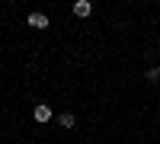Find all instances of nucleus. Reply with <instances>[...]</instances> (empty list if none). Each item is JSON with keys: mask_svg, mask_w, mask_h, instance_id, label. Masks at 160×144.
<instances>
[{"mask_svg": "<svg viewBox=\"0 0 160 144\" xmlns=\"http://www.w3.org/2000/svg\"><path fill=\"white\" fill-rule=\"evenodd\" d=\"M26 22H29L32 26V29H48V16H45V13H29V16H26Z\"/></svg>", "mask_w": 160, "mask_h": 144, "instance_id": "f257e3e1", "label": "nucleus"}, {"mask_svg": "<svg viewBox=\"0 0 160 144\" xmlns=\"http://www.w3.org/2000/svg\"><path fill=\"white\" fill-rule=\"evenodd\" d=\"M32 119L35 122H51V106L48 102H38V106L32 109Z\"/></svg>", "mask_w": 160, "mask_h": 144, "instance_id": "f03ea898", "label": "nucleus"}, {"mask_svg": "<svg viewBox=\"0 0 160 144\" xmlns=\"http://www.w3.org/2000/svg\"><path fill=\"white\" fill-rule=\"evenodd\" d=\"M90 13H93V3H87V0H77V3H74V16H80V19H87Z\"/></svg>", "mask_w": 160, "mask_h": 144, "instance_id": "7ed1b4c3", "label": "nucleus"}, {"mask_svg": "<svg viewBox=\"0 0 160 144\" xmlns=\"http://www.w3.org/2000/svg\"><path fill=\"white\" fill-rule=\"evenodd\" d=\"M58 125H61V128H74V125H77V115H74V112H61V115H58Z\"/></svg>", "mask_w": 160, "mask_h": 144, "instance_id": "20e7f679", "label": "nucleus"}, {"mask_svg": "<svg viewBox=\"0 0 160 144\" xmlns=\"http://www.w3.org/2000/svg\"><path fill=\"white\" fill-rule=\"evenodd\" d=\"M148 80H151V83L160 80V67H151V71H148Z\"/></svg>", "mask_w": 160, "mask_h": 144, "instance_id": "39448f33", "label": "nucleus"}]
</instances>
